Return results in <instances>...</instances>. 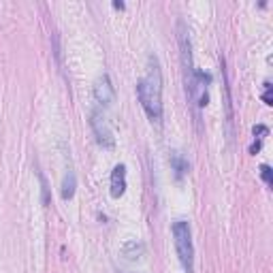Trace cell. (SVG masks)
Segmentation results:
<instances>
[{
	"instance_id": "3",
	"label": "cell",
	"mask_w": 273,
	"mask_h": 273,
	"mask_svg": "<svg viewBox=\"0 0 273 273\" xmlns=\"http://www.w3.org/2000/svg\"><path fill=\"white\" fill-rule=\"evenodd\" d=\"M173 241L175 252L186 273H194V245H192V231L186 220H177L173 224Z\"/></svg>"
},
{
	"instance_id": "9",
	"label": "cell",
	"mask_w": 273,
	"mask_h": 273,
	"mask_svg": "<svg viewBox=\"0 0 273 273\" xmlns=\"http://www.w3.org/2000/svg\"><path fill=\"white\" fill-rule=\"evenodd\" d=\"M75 188H77L75 171H73V169L69 167V169H66V173H64V179H62V198H64V201L73 198V194H75Z\"/></svg>"
},
{
	"instance_id": "10",
	"label": "cell",
	"mask_w": 273,
	"mask_h": 273,
	"mask_svg": "<svg viewBox=\"0 0 273 273\" xmlns=\"http://www.w3.org/2000/svg\"><path fill=\"white\" fill-rule=\"evenodd\" d=\"M171 165H173V169H175V175H177V177H181V175H184V173L190 169L188 160L181 156V152H173V154H171Z\"/></svg>"
},
{
	"instance_id": "12",
	"label": "cell",
	"mask_w": 273,
	"mask_h": 273,
	"mask_svg": "<svg viewBox=\"0 0 273 273\" xmlns=\"http://www.w3.org/2000/svg\"><path fill=\"white\" fill-rule=\"evenodd\" d=\"M262 101H265V105H273L271 103V84H265V94H262Z\"/></svg>"
},
{
	"instance_id": "1",
	"label": "cell",
	"mask_w": 273,
	"mask_h": 273,
	"mask_svg": "<svg viewBox=\"0 0 273 273\" xmlns=\"http://www.w3.org/2000/svg\"><path fill=\"white\" fill-rule=\"evenodd\" d=\"M177 32H179V49H181V69H184V84H186V96L190 105L194 107V120L198 124V107L207 105V94L205 88L198 84L196 69L192 64V45H190V34L184 22H177Z\"/></svg>"
},
{
	"instance_id": "11",
	"label": "cell",
	"mask_w": 273,
	"mask_h": 273,
	"mask_svg": "<svg viewBox=\"0 0 273 273\" xmlns=\"http://www.w3.org/2000/svg\"><path fill=\"white\" fill-rule=\"evenodd\" d=\"M260 177H262V181H265L267 186H271V169H269L267 165L260 167Z\"/></svg>"
},
{
	"instance_id": "5",
	"label": "cell",
	"mask_w": 273,
	"mask_h": 273,
	"mask_svg": "<svg viewBox=\"0 0 273 273\" xmlns=\"http://www.w3.org/2000/svg\"><path fill=\"white\" fill-rule=\"evenodd\" d=\"M94 98H96V103L103 105V107L113 105L115 90L111 86V79H109V75H101V77L94 81Z\"/></svg>"
},
{
	"instance_id": "2",
	"label": "cell",
	"mask_w": 273,
	"mask_h": 273,
	"mask_svg": "<svg viewBox=\"0 0 273 273\" xmlns=\"http://www.w3.org/2000/svg\"><path fill=\"white\" fill-rule=\"evenodd\" d=\"M148 64H150L148 77L136 81V96H139V103L145 109L150 120L160 124V120H162V75H160L156 56H150Z\"/></svg>"
},
{
	"instance_id": "14",
	"label": "cell",
	"mask_w": 273,
	"mask_h": 273,
	"mask_svg": "<svg viewBox=\"0 0 273 273\" xmlns=\"http://www.w3.org/2000/svg\"><path fill=\"white\" fill-rule=\"evenodd\" d=\"M260 134H267V126H262V124L254 126V136H260Z\"/></svg>"
},
{
	"instance_id": "7",
	"label": "cell",
	"mask_w": 273,
	"mask_h": 273,
	"mask_svg": "<svg viewBox=\"0 0 273 273\" xmlns=\"http://www.w3.org/2000/svg\"><path fill=\"white\" fill-rule=\"evenodd\" d=\"M122 254H124L126 260H139L145 254V245L141 241H136V239H130V241H126L122 245Z\"/></svg>"
},
{
	"instance_id": "15",
	"label": "cell",
	"mask_w": 273,
	"mask_h": 273,
	"mask_svg": "<svg viewBox=\"0 0 273 273\" xmlns=\"http://www.w3.org/2000/svg\"><path fill=\"white\" fill-rule=\"evenodd\" d=\"M258 150H260V141H256V143H252V145H250V152H252V154H256Z\"/></svg>"
},
{
	"instance_id": "4",
	"label": "cell",
	"mask_w": 273,
	"mask_h": 273,
	"mask_svg": "<svg viewBox=\"0 0 273 273\" xmlns=\"http://www.w3.org/2000/svg\"><path fill=\"white\" fill-rule=\"evenodd\" d=\"M90 126H92L98 145H103V148L111 150L113 145H115V136H113L111 126H109V122H107V117L98 111V109H94V111L90 113Z\"/></svg>"
},
{
	"instance_id": "13",
	"label": "cell",
	"mask_w": 273,
	"mask_h": 273,
	"mask_svg": "<svg viewBox=\"0 0 273 273\" xmlns=\"http://www.w3.org/2000/svg\"><path fill=\"white\" fill-rule=\"evenodd\" d=\"M39 179H41V186H43V203L47 205V203H49V196H47V184H45V177H43V175H39Z\"/></svg>"
},
{
	"instance_id": "8",
	"label": "cell",
	"mask_w": 273,
	"mask_h": 273,
	"mask_svg": "<svg viewBox=\"0 0 273 273\" xmlns=\"http://www.w3.org/2000/svg\"><path fill=\"white\" fill-rule=\"evenodd\" d=\"M222 62V75H224V105H226V124H229V134H231V124H233V103H231V88H229V75H226V66H224V58Z\"/></svg>"
},
{
	"instance_id": "6",
	"label": "cell",
	"mask_w": 273,
	"mask_h": 273,
	"mask_svg": "<svg viewBox=\"0 0 273 273\" xmlns=\"http://www.w3.org/2000/svg\"><path fill=\"white\" fill-rule=\"evenodd\" d=\"M124 192H126V167L117 165L111 171V196L120 198Z\"/></svg>"
}]
</instances>
